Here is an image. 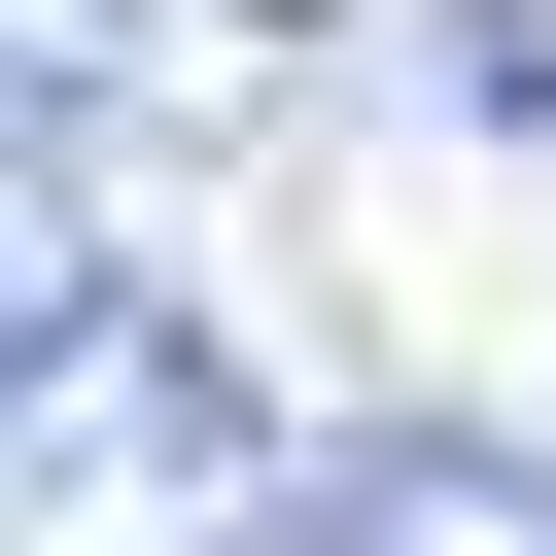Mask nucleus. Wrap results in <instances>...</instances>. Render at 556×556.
<instances>
[{
    "label": "nucleus",
    "mask_w": 556,
    "mask_h": 556,
    "mask_svg": "<svg viewBox=\"0 0 556 556\" xmlns=\"http://www.w3.org/2000/svg\"><path fill=\"white\" fill-rule=\"evenodd\" d=\"M313 556H556V452L452 417V382H382V417L313 452Z\"/></svg>",
    "instance_id": "nucleus-2"
},
{
    "label": "nucleus",
    "mask_w": 556,
    "mask_h": 556,
    "mask_svg": "<svg viewBox=\"0 0 556 556\" xmlns=\"http://www.w3.org/2000/svg\"><path fill=\"white\" fill-rule=\"evenodd\" d=\"M0 521H35V556H313V452H278V382H243V348H208L139 243H35Z\"/></svg>",
    "instance_id": "nucleus-1"
},
{
    "label": "nucleus",
    "mask_w": 556,
    "mask_h": 556,
    "mask_svg": "<svg viewBox=\"0 0 556 556\" xmlns=\"http://www.w3.org/2000/svg\"><path fill=\"white\" fill-rule=\"evenodd\" d=\"M382 70H417V104H486V139H556V0H417Z\"/></svg>",
    "instance_id": "nucleus-3"
}]
</instances>
